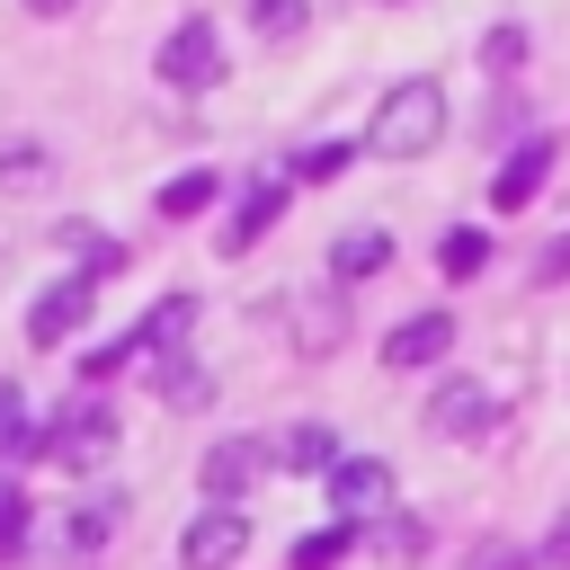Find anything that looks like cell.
<instances>
[{
	"label": "cell",
	"mask_w": 570,
	"mask_h": 570,
	"mask_svg": "<svg viewBox=\"0 0 570 570\" xmlns=\"http://www.w3.org/2000/svg\"><path fill=\"white\" fill-rule=\"evenodd\" d=\"M436 134H445V89H436V80H392L383 107H374V125H365V151H383V160H419Z\"/></svg>",
	"instance_id": "6da1fadb"
},
{
	"label": "cell",
	"mask_w": 570,
	"mask_h": 570,
	"mask_svg": "<svg viewBox=\"0 0 570 570\" xmlns=\"http://www.w3.org/2000/svg\"><path fill=\"white\" fill-rule=\"evenodd\" d=\"M36 454H45V463H62V472H98V463L116 454V410H107V401L62 410V419L36 436Z\"/></svg>",
	"instance_id": "7a4b0ae2"
},
{
	"label": "cell",
	"mask_w": 570,
	"mask_h": 570,
	"mask_svg": "<svg viewBox=\"0 0 570 570\" xmlns=\"http://www.w3.org/2000/svg\"><path fill=\"white\" fill-rule=\"evenodd\" d=\"M330 517H338L347 534L383 525V517H392V463H383V454H338V472H330Z\"/></svg>",
	"instance_id": "3957f363"
},
{
	"label": "cell",
	"mask_w": 570,
	"mask_h": 570,
	"mask_svg": "<svg viewBox=\"0 0 570 570\" xmlns=\"http://www.w3.org/2000/svg\"><path fill=\"white\" fill-rule=\"evenodd\" d=\"M151 71H160L169 89H214V80H223V36H214V18H178L169 45L151 53Z\"/></svg>",
	"instance_id": "277c9868"
},
{
	"label": "cell",
	"mask_w": 570,
	"mask_h": 570,
	"mask_svg": "<svg viewBox=\"0 0 570 570\" xmlns=\"http://www.w3.org/2000/svg\"><path fill=\"white\" fill-rule=\"evenodd\" d=\"M240 552H249V517H240V508H205V517L178 534V561H187V570H232Z\"/></svg>",
	"instance_id": "5b68a950"
},
{
	"label": "cell",
	"mask_w": 570,
	"mask_h": 570,
	"mask_svg": "<svg viewBox=\"0 0 570 570\" xmlns=\"http://www.w3.org/2000/svg\"><path fill=\"white\" fill-rule=\"evenodd\" d=\"M258 472H267V445H258V436H223V445L205 454V472H196V481H205V508H240V490H249Z\"/></svg>",
	"instance_id": "8992f818"
},
{
	"label": "cell",
	"mask_w": 570,
	"mask_h": 570,
	"mask_svg": "<svg viewBox=\"0 0 570 570\" xmlns=\"http://www.w3.org/2000/svg\"><path fill=\"white\" fill-rule=\"evenodd\" d=\"M428 428L463 445V436H481V428H499V401H490L481 383H436V392H428Z\"/></svg>",
	"instance_id": "52a82bcc"
},
{
	"label": "cell",
	"mask_w": 570,
	"mask_h": 570,
	"mask_svg": "<svg viewBox=\"0 0 570 570\" xmlns=\"http://www.w3.org/2000/svg\"><path fill=\"white\" fill-rule=\"evenodd\" d=\"M80 321H89V276H62V285H45V294H36V312H27V338H36V347H62Z\"/></svg>",
	"instance_id": "ba28073f"
},
{
	"label": "cell",
	"mask_w": 570,
	"mask_h": 570,
	"mask_svg": "<svg viewBox=\"0 0 570 570\" xmlns=\"http://www.w3.org/2000/svg\"><path fill=\"white\" fill-rule=\"evenodd\" d=\"M543 178H552V142H517V151H508V169L490 178V214H525Z\"/></svg>",
	"instance_id": "9c48e42d"
},
{
	"label": "cell",
	"mask_w": 570,
	"mask_h": 570,
	"mask_svg": "<svg viewBox=\"0 0 570 570\" xmlns=\"http://www.w3.org/2000/svg\"><path fill=\"white\" fill-rule=\"evenodd\" d=\"M276 214H285V178H276V169H258V178H249V196H240V214L223 223V249L240 258V249H249V240H258Z\"/></svg>",
	"instance_id": "30bf717a"
},
{
	"label": "cell",
	"mask_w": 570,
	"mask_h": 570,
	"mask_svg": "<svg viewBox=\"0 0 570 570\" xmlns=\"http://www.w3.org/2000/svg\"><path fill=\"white\" fill-rule=\"evenodd\" d=\"M445 347H454V321H445V312H410V321L383 338V365L410 374V365H428V356H445Z\"/></svg>",
	"instance_id": "8fae6325"
},
{
	"label": "cell",
	"mask_w": 570,
	"mask_h": 570,
	"mask_svg": "<svg viewBox=\"0 0 570 570\" xmlns=\"http://www.w3.org/2000/svg\"><path fill=\"white\" fill-rule=\"evenodd\" d=\"M267 463H285V472H338V436H330L321 419H303V428H285V436L267 445Z\"/></svg>",
	"instance_id": "7c38bea8"
},
{
	"label": "cell",
	"mask_w": 570,
	"mask_h": 570,
	"mask_svg": "<svg viewBox=\"0 0 570 570\" xmlns=\"http://www.w3.org/2000/svg\"><path fill=\"white\" fill-rule=\"evenodd\" d=\"M383 258H392V232H374V223H356V232H338V240H330V276H347V285H356V276H374Z\"/></svg>",
	"instance_id": "4fadbf2b"
},
{
	"label": "cell",
	"mask_w": 570,
	"mask_h": 570,
	"mask_svg": "<svg viewBox=\"0 0 570 570\" xmlns=\"http://www.w3.org/2000/svg\"><path fill=\"white\" fill-rule=\"evenodd\" d=\"M214 196H223V187H214V169H187V178H169V187L151 196V214H160V223H196Z\"/></svg>",
	"instance_id": "5bb4252c"
},
{
	"label": "cell",
	"mask_w": 570,
	"mask_h": 570,
	"mask_svg": "<svg viewBox=\"0 0 570 570\" xmlns=\"http://www.w3.org/2000/svg\"><path fill=\"white\" fill-rule=\"evenodd\" d=\"M160 401H169V410H205V401H214V374H205L196 356H169V365H160Z\"/></svg>",
	"instance_id": "9a60e30c"
},
{
	"label": "cell",
	"mask_w": 570,
	"mask_h": 570,
	"mask_svg": "<svg viewBox=\"0 0 570 570\" xmlns=\"http://www.w3.org/2000/svg\"><path fill=\"white\" fill-rule=\"evenodd\" d=\"M347 552H356V534H347V525H321V534H303V543L285 552V570H338Z\"/></svg>",
	"instance_id": "2e32d148"
},
{
	"label": "cell",
	"mask_w": 570,
	"mask_h": 570,
	"mask_svg": "<svg viewBox=\"0 0 570 570\" xmlns=\"http://www.w3.org/2000/svg\"><path fill=\"white\" fill-rule=\"evenodd\" d=\"M116 534V499H98V508H80V517H62V552H98Z\"/></svg>",
	"instance_id": "e0dca14e"
},
{
	"label": "cell",
	"mask_w": 570,
	"mask_h": 570,
	"mask_svg": "<svg viewBox=\"0 0 570 570\" xmlns=\"http://www.w3.org/2000/svg\"><path fill=\"white\" fill-rule=\"evenodd\" d=\"M18 454H36V428H27L18 383H0V463H18Z\"/></svg>",
	"instance_id": "ac0fdd59"
},
{
	"label": "cell",
	"mask_w": 570,
	"mask_h": 570,
	"mask_svg": "<svg viewBox=\"0 0 570 570\" xmlns=\"http://www.w3.org/2000/svg\"><path fill=\"white\" fill-rule=\"evenodd\" d=\"M365 543H374L383 561H410V552L428 543V525H419V517H383V525H365Z\"/></svg>",
	"instance_id": "d6986e66"
},
{
	"label": "cell",
	"mask_w": 570,
	"mask_h": 570,
	"mask_svg": "<svg viewBox=\"0 0 570 570\" xmlns=\"http://www.w3.org/2000/svg\"><path fill=\"white\" fill-rule=\"evenodd\" d=\"M249 18H258V36H267V45H285V36H303V27H312V9H303V0H258Z\"/></svg>",
	"instance_id": "ffe728a7"
},
{
	"label": "cell",
	"mask_w": 570,
	"mask_h": 570,
	"mask_svg": "<svg viewBox=\"0 0 570 570\" xmlns=\"http://www.w3.org/2000/svg\"><path fill=\"white\" fill-rule=\"evenodd\" d=\"M45 169H53V151H45V142H0V178H18V187H27V178H45Z\"/></svg>",
	"instance_id": "44dd1931"
},
{
	"label": "cell",
	"mask_w": 570,
	"mask_h": 570,
	"mask_svg": "<svg viewBox=\"0 0 570 570\" xmlns=\"http://www.w3.org/2000/svg\"><path fill=\"white\" fill-rule=\"evenodd\" d=\"M481 62H490V71H517V62H525V27H490V36H481Z\"/></svg>",
	"instance_id": "7402d4cb"
},
{
	"label": "cell",
	"mask_w": 570,
	"mask_h": 570,
	"mask_svg": "<svg viewBox=\"0 0 570 570\" xmlns=\"http://www.w3.org/2000/svg\"><path fill=\"white\" fill-rule=\"evenodd\" d=\"M18 534H27V490L0 472V552H18Z\"/></svg>",
	"instance_id": "603a6c76"
},
{
	"label": "cell",
	"mask_w": 570,
	"mask_h": 570,
	"mask_svg": "<svg viewBox=\"0 0 570 570\" xmlns=\"http://www.w3.org/2000/svg\"><path fill=\"white\" fill-rule=\"evenodd\" d=\"M481 258H490V240H481V232H445V276H472Z\"/></svg>",
	"instance_id": "cb8c5ba5"
},
{
	"label": "cell",
	"mask_w": 570,
	"mask_h": 570,
	"mask_svg": "<svg viewBox=\"0 0 570 570\" xmlns=\"http://www.w3.org/2000/svg\"><path fill=\"white\" fill-rule=\"evenodd\" d=\"M294 169H303V178H338V169H347V142H312Z\"/></svg>",
	"instance_id": "d4e9b609"
},
{
	"label": "cell",
	"mask_w": 570,
	"mask_h": 570,
	"mask_svg": "<svg viewBox=\"0 0 570 570\" xmlns=\"http://www.w3.org/2000/svg\"><path fill=\"white\" fill-rule=\"evenodd\" d=\"M561 276H570V232H561V240H543V249H534V285H561Z\"/></svg>",
	"instance_id": "484cf974"
},
{
	"label": "cell",
	"mask_w": 570,
	"mask_h": 570,
	"mask_svg": "<svg viewBox=\"0 0 570 570\" xmlns=\"http://www.w3.org/2000/svg\"><path fill=\"white\" fill-rule=\"evenodd\" d=\"M472 570H534V561H525V552H508V543H481V552H472Z\"/></svg>",
	"instance_id": "4316f807"
},
{
	"label": "cell",
	"mask_w": 570,
	"mask_h": 570,
	"mask_svg": "<svg viewBox=\"0 0 570 570\" xmlns=\"http://www.w3.org/2000/svg\"><path fill=\"white\" fill-rule=\"evenodd\" d=\"M543 561H561V570H570V508L552 517V534H543Z\"/></svg>",
	"instance_id": "83f0119b"
},
{
	"label": "cell",
	"mask_w": 570,
	"mask_h": 570,
	"mask_svg": "<svg viewBox=\"0 0 570 570\" xmlns=\"http://www.w3.org/2000/svg\"><path fill=\"white\" fill-rule=\"evenodd\" d=\"M27 9H36V18H62V9H71V0H27Z\"/></svg>",
	"instance_id": "f1b7e54d"
}]
</instances>
